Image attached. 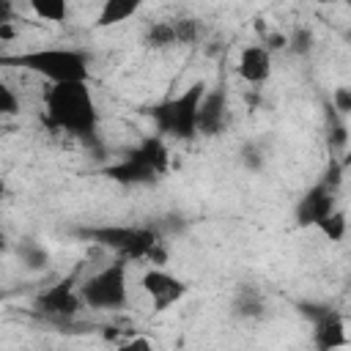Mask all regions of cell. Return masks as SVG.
Listing matches in <instances>:
<instances>
[{
  "label": "cell",
  "instance_id": "obj_1",
  "mask_svg": "<svg viewBox=\"0 0 351 351\" xmlns=\"http://www.w3.org/2000/svg\"><path fill=\"white\" fill-rule=\"evenodd\" d=\"M44 123L85 145H99V110L88 82L49 85L44 93Z\"/></svg>",
  "mask_w": 351,
  "mask_h": 351
},
{
  "label": "cell",
  "instance_id": "obj_2",
  "mask_svg": "<svg viewBox=\"0 0 351 351\" xmlns=\"http://www.w3.org/2000/svg\"><path fill=\"white\" fill-rule=\"evenodd\" d=\"M80 239L112 250L121 261H148L156 269L167 263L165 233L154 225H90L74 230Z\"/></svg>",
  "mask_w": 351,
  "mask_h": 351
},
{
  "label": "cell",
  "instance_id": "obj_3",
  "mask_svg": "<svg viewBox=\"0 0 351 351\" xmlns=\"http://www.w3.org/2000/svg\"><path fill=\"white\" fill-rule=\"evenodd\" d=\"M0 66L27 69V71L49 80L52 85L88 82V74H90L88 55L82 49H71V47H41V49L19 52V55H3Z\"/></svg>",
  "mask_w": 351,
  "mask_h": 351
},
{
  "label": "cell",
  "instance_id": "obj_4",
  "mask_svg": "<svg viewBox=\"0 0 351 351\" xmlns=\"http://www.w3.org/2000/svg\"><path fill=\"white\" fill-rule=\"evenodd\" d=\"M206 88L208 85L203 80H197L184 93L145 107L143 112L154 121L156 137H162V140L170 137V140H181V143L195 140L197 137V107H200V99H203Z\"/></svg>",
  "mask_w": 351,
  "mask_h": 351
},
{
  "label": "cell",
  "instance_id": "obj_5",
  "mask_svg": "<svg viewBox=\"0 0 351 351\" xmlns=\"http://www.w3.org/2000/svg\"><path fill=\"white\" fill-rule=\"evenodd\" d=\"M167 167H170V151L162 137L151 134L140 145H134L121 162L107 165L101 173L110 181L137 186V184H156L167 173Z\"/></svg>",
  "mask_w": 351,
  "mask_h": 351
},
{
  "label": "cell",
  "instance_id": "obj_6",
  "mask_svg": "<svg viewBox=\"0 0 351 351\" xmlns=\"http://www.w3.org/2000/svg\"><path fill=\"white\" fill-rule=\"evenodd\" d=\"M82 304L90 310H121L129 302V280H126V261L115 258L88 280L77 285Z\"/></svg>",
  "mask_w": 351,
  "mask_h": 351
},
{
  "label": "cell",
  "instance_id": "obj_7",
  "mask_svg": "<svg viewBox=\"0 0 351 351\" xmlns=\"http://www.w3.org/2000/svg\"><path fill=\"white\" fill-rule=\"evenodd\" d=\"M299 313L313 321V343H315L318 351H337V348L348 346L346 321H343V315L337 310H332L329 304L302 302Z\"/></svg>",
  "mask_w": 351,
  "mask_h": 351
},
{
  "label": "cell",
  "instance_id": "obj_8",
  "mask_svg": "<svg viewBox=\"0 0 351 351\" xmlns=\"http://www.w3.org/2000/svg\"><path fill=\"white\" fill-rule=\"evenodd\" d=\"M33 307L47 315V318H55V321H69L80 313L82 307V299H80V291H77V280L74 277H63L58 280L55 285H49L47 291H41L33 302Z\"/></svg>",
  "mask_w": 351,
  "mask_h": 351
},
{
  "label": "cell",
  "instance_id": "obj_9",
  "mask_svg": "<svg viewBox=\"0 0 351 351\" xmlns=\"http://www.w3.org/2000/svg\"><path fill=\"white\" fill-rule=\"evenodd\" d=\"M140 285H143V291H145V296L151 299V304H154L156 313H165L170 304L181 302V299L186 296V291H189V285H186L184 280H178V277H173L170 271L156 269V266H151V269L140 277Z\"/></svg>",
  "mask_w": 351,
  "mask_h": 351
},
{
  "label": "cell",
  "instance_id": "obj_10",
  "mask_svg": "<svg viewBox=\"0 0 351 351\" xmlns=\"http://www.w3.org/2000/svg\"><path fill=\"white\" fill-rule=\"evenodd\" d=\"M335 203H337V200H335V189H329L324 181L313 184V186L299 197V203H296V211H293L296 225H299V228H315L324 217H329V214L337 208Z\"/></svg>",
  "mask_w": 351,
  "mask_h": 351
},
{
  "label": "cell",
  "instance_id": "obj_11",
  "mask_svg": "<svg viewBox=\"0 0 351 351\" xmlns=\"http://www.w3.org/2000/svg\"><path fill=\"white\" fill-rule=\"evenodd\" d=\"M228 118V90L225 85H214L211 90L203 93L200 107H197V134L214 137L222 132Z\"/></svg>",
  "mask_w": 351,
  "mask_h": 351
},
{
  "label": "cell",
  "instance_id": "obj_12",
  "mask_svg": "<svg viewBox=\"0 0 351 351\" xmlns=\"http://www.w3.org/2000/svg\"><path fill=\"white\" fill-rule=\"evenodd\" d=\"M239 77L250 85H263L271 77V52L263 44H247L239 55V66H236Z\"/></svg>",
  "mask_w": 351,
  "mask_h": 351
},
{
  "label": "cell",
  "instance_id": "obj_13",
  "mask_svg": "<svg viewBox=\"0 0 351 351\" xmlns=\"http://www.w3.org/2000/svg\"><path fill=\"white\" fill-rule=\"evenodd\" d=\"M233 313L239 318H247V321L263 318L266 315V299H263V293L255 285H241L236 291V296H233Z\"/></svg>",
  "mask_w": 351,
  "mask_h": 351
},
{
  "label": "cell",
  "instance_id": "obj_14",
  "mask_svg": "<svg viewBox=\"0 0 351 351\" xmlns=\"http://www.w3.org/2000/svg\"><path fill=\"white\" fill-rule=\"evenodd\" d=\"M140 11V3L137 0H107L96 16V27H110V25H118L129 16H134Z\"/></svg>",
  "mask_w": 351,
  "mask_h": 351
},
{
  "label": "cell",
  "instance_id": "obj_15",
  "mask_svg": "<svg viewBox=\"0 0 351 351\" xmlns=\"http://www.w3.org/2000/svg\"><path fill=\"white\" fill-rule=\"evenodd\" d=\"M143 44L151 47V49H167V47H173V44H176V36H173L170 19L148 22L145 30H143Z\"/></svg>",
  "mask_w": 351,
  "mask_h": 351
},
{
  "label": "cell",
  "instance_id": "obj_16",
  "mask_svg": "<svg viewBox=\"0 0 351 351\" xmlns=\"http://www.w3.org/2000/svg\"><path fill=\"white\" fill-rule=\"evenodd\" d=\"M170 25H173L176 44H195L203 36V22L197 16H178V19H170Z\"/></svg>",
  "mask_w": 351,
  "mask_h": 351
},
{
  "label": "cell",
  "instance_id": "obj_17",
  "mask_svg": "<svg viewBox=\"0 0 351 351\" xmlns=\"http://www.w3.org/2000/svg\"><path fill=\"white\" fill-rule=\"evenodd\" d=\"M326 143H329V148H337V151H343L346 148V143H348V126H346V118H340L335 110H332V104L326 107Z\"/></svg>",
  "mask_w": 351,
  "mask_h": 351
},
{
  "label": "cell",
  "instance_id": "obj_18",
  "mask_svg": "<svg viewBox=\"0 0 351 351\" xmlns=\"http://www.w3.org/2000/svg\"><path fill=\"white\" fill-rule=\"evenodd\" d=\"M30 8L36 16H41L47 22H63L69 16V5L63 0H33Z\"/></svg>",
  "mask_w": 351,
  "mask_h": 351
},
{
  "label": "cell",
  "instance_id": "obj_19",
  "mask_svg": "<svg viewBox=\"0 0 351 351\" xmlns=\"http://www.w3.org/2000/svg\"><path fill=\"white\" fill-rule=\"evenodd\" d=\"M329 241H343V236H346V228H348V222H346V214L340 211V208H335L329 217H324L318 225H315Z\"/></svg>",
  "mask_w": 351,
  "mask_h": 351
},
{
  "label": "cell",
  "instance_id": "obj_20",
  "mask_svg": "<svg viewBox=\"0 0 351 351\" xmlns=\"http://www.w3.org/2000/svg\"><path fill=\"white\" fill-rule=\"evenodd\" d=\"M19 258H22V263L27 266V269H44L47 266V261H49V255H47V250L41 247V244H36V241H25V244H19Z\"/></svg>",
  "mask_w": 351,
  "mask_h": 351
},
{
  "label": "cell",
  "instance_id": "obj_21",
  "mask_svg": "<svg viewBox=\"0 0 351 351\" xmlns=\"http://www.w3.org/2000/svg\"><path fill=\"white\" fill-rule=\"evenodd\" d=\"M285 47L293 55H307L313 49V30L310 27H293L291 36H285Z\"/></svg>",
  "mask_w": 351,
  "mask_h": 351
},
{
  "label": "cell",
  "instance_id": "obj_22",
  "mask_svg": "<svg viewBox=\"0 0 351 351\" xmlns=\"http://www.w3.org/2000/svg\"><path fill=\"white\" fill-rule=\"evenodd\" d=\"M19 96L0 80V115H19Z\"/></svg>",
  "mask_w": 351,
  "mask_h": 351
},
{
  "label": "cell",
  "instance_id": "obj_23",
  "mask_svg": "<svg viewBox=\"0 0 351 351\" xmlns=\"http://www.w3.org/2000/svg\"><path fill=\"white\" fill-rule=\"evenodd\" d=\"M332 110H335L340 118H346V115L351 112V90H348L346 85H340V88L332 93Z\"/></svg>",
  "mask_w": 351,
  "mask_h": 351
},
{
  "label": "cell",
  "instance_id": "obj_24",
  "mask_svg": "<svg viewBox=\"0 0 351 351\" xmlns=\"http://www.w3.org/2000/svg\"><path fill=\"white\" fill-rule=\"evenodd\" d=\"M241 165L250 167V170H261V167H263V154H261V148L252 145V143H247V145L241 148Z\"/></svg>",
  "mask_w": 351,
  "mask_h": 351
},
{
  "label": "cell",
  "instance_id": "obj_25",
  "mask_svg": "<svg viewBox=\"0 0 351 351\" xmlns=\"http://www.w3.org/2000/svg\"><path fill=\"white\" fill-rule=\"evenodd\" d=\"M118 351H151V343L145 337H132L129 343H123Z\"/></svg>",
  "mask_w": 351,
  "mask_h": 351
},
{
  "label": "cell",
  "instance_id": "obj_26",
  "mask_svg": "<svg viewBox=\"0 0 351 351\" xmlns=\"http://www.w3.org/2000/svg\"><path fill=\"white\" fill-rule=\"evenodd\" d=\"M263 47H266L269 52L282 49V47H285V36H282V33H269V36L263 38Z\"/></svg>",
  "mask_w": 351,
  "mask_h": 351
},
{
  "label": "cell",
  "instance_id": "obj_27",
  "mask_svg": "<svg viewBox=\"0 0 351 351\" xmlns=\"http://www.w3.org/2000/svg\"><path fill=\"white\" fill-rule=\"evenodd\" d=\"M8 22H14V3L0 0V25H8Z\"/></svg>",
  "mask_w": 351,
  "mask_h": 351
},
{
  "label": "cell",
  "instance_id": "obj_28",
  "mask_svg": "<svg viewBox=\"0 0 351 351\" xmlns=\"http://www.w3.org/2000/svg\"><path fill=\"white\" fill-rule=\"evenodd\" d=\"M16 36V30H14V22H8V25H0V38L3 41H11Z\"/></svg>",
  "mask_w": 351,
  "mask_h": 351
},
{
  "label": "cell",
  "instance_id": "obj_29",
  "mask_svg": "<svg viewBox=\"0 0 351 351\" xmlns=\"http://www.w3.org/2000/svg\"><path fill=\"white\" fill-rule=\"evenodd\" d=\"M5 197H8V184L0 178V200H5Z\"/></svg>",
  "mask_w": 351,
  "mask_h": 351
},
{
  "label": "cell",
  "instance_id": "obj_30",
  "mask_svg": "<svg viewBox=\"0 0 351 351\" xmlns=\"http://www.w3.org/2000/svg\"><path fill=\"white\" fill-rule=\"evenodd\" d=\"M3 250H8V239H5V233L0 230V252H3Z\"/></svg>",
  "mask_w": 351,
  "mask_h": 351
},
{
  "label": "cell",
  "instance_id": "obj_31",
  "mask_svg": "<svg viewBox=\"0 0 351 351\" xmlns=\"http://www.w3.org/2000/svg\"><path fill=\"white\" fill-rule=\"evenodd\" d=\"M0 299H3V293H0Z\"/></svg>",
  "mask_w": 351,
  "mask_h": 351
}]
</instances>
